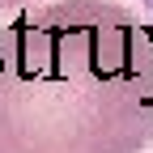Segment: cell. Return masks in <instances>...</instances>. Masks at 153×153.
<instances>
[{
  "mask_svg": "<svg viewBox=\"0 0 153 153\" xmlns=\"http://www.w3.org/2000/svg\"><path fill=\"white\" fill-rule=\"evenodd\" d=\"M26 4H34V0H0V13H17V9H26Z\"/></svg>",
  "mask_w": 153,
  "mask_h": 153,
  "instance_id": "obj_2",
  "label": "cell"
},
{
  "mask_svg": "<svg viewBox=\"0 0 153 153\" xmlns=\"http://www.w3.org/2000/svg\"><path fill=\"white\" fill-rule=\"evenodd\" d=\"M153 140V26L111 0H51L0 26V153H140Z\"/></svg>",
  "mask_w": 153,
  "mask_h": 153,
  "instance_id": "obj_1",
  "label": "cell"
},
{
  "mask_svg": "<svg viewBox=\"0 0 153 153\" xmlns=\"http://www.w3.org/2000/svg\"><path fill=\"white\" fill-rule=\"evenodd\" d=\"M145 9H149V17H153V0H145Z\"/></svg>",
  "mask_w": 153,
  "mask_h": 153,
  "instance_id": "obj_3",
  "label": "cell"
}]
</instances>
